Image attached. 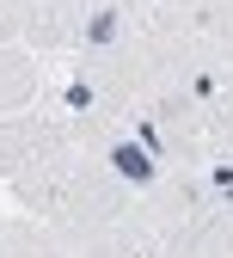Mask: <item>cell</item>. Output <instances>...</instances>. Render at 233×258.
I'll use <instances>...</instances> for the list:
<instances>
[{
    "mask_svg": "<svg viewBox=\"0 0 233 258\" xmlns=\"http://www.w3.org/2000/svg\"><path fill=\"white\" fill-rule=\"evenodd\" d=\"M141 215L166 258H233V203L203 172H166L141 197Z\"/></svg>",
    "mask_w": 233,
    "mask_h": 258,
    "instance_id": "obj_1",
    "label": "cell"
},
{
    "mask_svg": "<svg viewBox=\"0 0 233 258\" xmlns=\"http://www.w3.org/2000/svg\"><path fill=\"white\" fill-rule=\"evenodd\" d=\"M37 92H43V55H31L25 43H0V117L31 111Z\"/></svg>",
    "mask_w": 233,
    "mask_h": 258,
    "instance_id": "obj_5",
    "label": "cell"
},
{
    "mask_svg": "<svg viewBox=\"0 0 233 258\" xmlns=\"http://www.w3.org/2000/svg\"><path fill=\"white\" fill-rule=\"evenodd\" d=\"M74 148L68 123H61V111H43L31 105L19 117H0V184H19L31 172H43L49 160H61Z\"/></svg>",
    "mask_w": 233,
    "mask_h": 258,
    "instance_id": "obj_3",
    "label": "cell"
},
{
    "mask_svg": "<svg viewBox=\"0 0 233 258\" xmlns=\"http://www.w3.org/2000/svg\"><path fill=\"white\" fill-rule=\"evenodd\" d=\"M25 19L31 0H0V43H25Z\"/></svg>",
    "mask_w": 233,
    "mask_h": 258,
    "instance_id": "obj_6",
    "label": "cell"
},
{
    "mask_svg": "<svg viewBox=\"0 0 233 258\" xmlns=\"http://www.w3.org/2000/svg\"><path fill=\"white\" fill-rule=\"evenodd\" d=\"M160 25L184 49V61H190L203 92L233 80V0H166Z\"/></svg>",
    "mask_w": 233,
    "mask_h": 258,
    "instance_id": "obj_2",
    "label": "cell"
},
{
    "mask_svg": "<svg viewBox=\"0 0 233 258\" xmlns=\"http://www.w3.org/2000/svg\"><path fill=\"white\" fill-rule=\"evenodd\" d=\"M86 7H92V0H31L25 49L31 55H74L80 25H86Z\"/></svg>",
    "mask_w": 233,
    "mask_h": 258,
    "instance_id": "obj_4",
    "label": "cell"
}]
</instances>
